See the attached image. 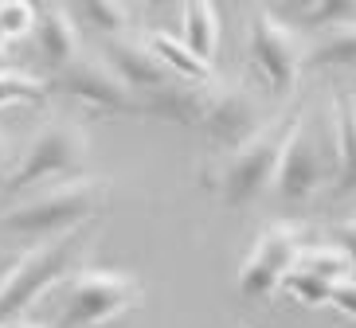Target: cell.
<instances>
[{"instance_id":"6da1fadb","label":"cell","mask_w":356,"mask_h":328,"mask_svg":"<svg viewBox=\"0 0 356 328\" xmlns=\"http://www.w3.org/2000/svg\"><path fill=\"white\" fill-rule=\"evenodd\" d=\"M102 203H106L102 176H79V180H63L32 196V200L8 207V212H0V231L16 234V239H43V234L59 239V234L79 231V223L95 219Z\"/></svg>"},{"instance_id":"ba28073f","label":"cell","mask_w":356,"mask_h":328,"mask_svg":"<svg viewBox=\"0 0 356 328\" xmlns=\"http://www.w3.org/2000/svg\"><path fill=\"white\" fill-rule=\"evenodd\" d=\"M305 250V227L293 219H274L254 239L251 254L239 266V293L251 301H266L274 289H282L286 274L298 270V258Z\"/></svg>"},{"instance_id":"d4e9b609","label":"cell","mask_w":356,"mask_h":328,"mask_svg":"<svg viewBox=\"0 0 356 328\" xmlns=\"http://www.w3.org/2000/svg\"><path fill=\"white\" fill-rule=\"evenodd\" d=\"M329 305H333L337 313H345V317L356 320V282H353V277H348V282H337L333 297H329Z\"/></svg>"},{"instance_id":"44dd1931","label":"cell","mask_w":356,"mask_h":328,"mask_svg":"<svg viewBox=\"0 0 356 328\" xmlns=\"http://www.w3.org/2000/svg\"><path fill=\"white\" fill-rule=\"evenodd\" d=\"M35 24H40V4H28V0H4L0 4V40L4 43L35 35Z\"/></svg>"},{"instance_id":"603a6c76","label":"cell","mask_w":356,"mask_h":328,"mask_svg":"<svg viewBox=\"0 0 356 328\" xmlns=\"http://www.w3.org/2000/svg\"><path fill=\"white\" fill-rule=\"evenodd\" d=\"M305 24L309 28H345L356 24V0H321V4H305Z\"/></svg>"},{"instance_id":"9a60e30c","label":"cell","mask_w":356,"mask_h":328,"mask_svg":"<svg viewBox=\"0 0 356 328\" xmlns=\"http://www.w3.org/2000/svg\"><path fill=\"white\" fill-rule=\"evenodd\" d=\"M329 114H333V126H337L333 200H348V196H356V94H341Z\"/></svg>"},{"instance_id":"4316f807","label":"cell","mask_w":356,"mask_h":328,"mask_svg":"<svg viewBox=\"0 0 356 328\" xmlns=\"http://www.w3.org/2000/svg\"><path fill=\"white\" fill-rule=\"evenodd\" d=\"M4 328H55V325H40V320H12V325H4Z\"/></svg>"},{"instance_id":"7402d4cb","label":"cell","mask_w":356,"mask_h":328,"mask_svg":"<svg viewBox=\"0 0 356 328\" xmlns=\"http://www.w3.org/2000/svg\"><path fill=\"white\" fill-rule=\"evenodd\" d=\"M83 8H86V20H90V28H98V32L110 35V40H122V35L129 32V4L90 0V4H83Z\"/></svg>"},{"instance_id":"3957f363","label":"cell","mask_w":356,"mask_h":328,"mask_svg":"<svg viewBox=\"0 0 356 328\" xmlns=\"http://www.w3.org/2000/svg\"><path fill=\"white\" fill-rule=\"evenodd\" d=\"M337 184V126L329 114V126H317L314 117L298 106L293 129L286 137L282 160H278V176H274V196L286 203L314 200L317 191Z\"/></svg>"},{"instance_id":"ac0fdd59","label":"cell","mask_w":356,"mask_h":328,"mask_svg":"<svg viewBox=\"0 0 356 328\" xmlns=\"http://www.w3.org/2000/svg\"><path fill=\"white\" fill-rule=\"evenodd\" d=\"M51 94H55V83H51V78H40V74L16 71V67H0V110H12V106H43Z\"/></svg>"},{"instance_id":"277c9868","label":"cell","mask_w":356,"mask_h":328,"mask_svg":"<svg viewBox=\"0 0 356 328\" xmlns=\"http://www.w3.org/2000/svg\"><path fill=\"white\" fill-rule=\"evenodd\" d=\"M83 254H86L83 231L47 239V243L32 246L28 254H20L16 270L0 282V328L12 325V320H28L32 305L55 286V282H63L74 266H79Z\"/></svg>"},{"instance_id":"5b68a950","label":"cell","mask_w":356,"mask_h":328,"mask_svg":"<svg viewBox=\"0 0 356 328\" xmlns=\"http://www.w3.org/2000/svg\"><path fill=\"white\" fill-rule=\"evenodd\" d=\"M141 301H145V289L134 274L90 266L67 282V301L59 309L55 328H102L141 309Z\"/></svg>"},{"instance_id":"cb8c5ba5","label":"cell","mask_w":356,"mask_h":328,"mask_svg":"<svg viewBox=\"0 0 356 328\" xmlns=\"http://www.w3.org/2000/svg\"><path fill=\"white\" fill-rule=\"evenodd\" d=\"M333 246L345 250V258L353 262V274H356V215H353V219H341L333 227Z\"/></svg>"},{"instance_id":"2e32d148","label":"cell","mask_w":356,"mask_h":328,"mask_svg":"<svg viewBox=\"0 0 356 328\" xmlns=\"http://www.w3.org/2000/svg\"><path fill=\"white\" fill-rule=\"evenodd\" d=\"M305 71H356V24L333 28L309 43Z\"/></svg>"},{"instance_id":"8fae6325","label":"cell","mask_w":356,"mask_h":328,"mask_svg":"<svg viewBox=\"0 0 356 328\" xmlns=\"http://www.w3.org/2000/svg\"><path fill=\"white\" fill-rule=\"evenodd\" d=\"M211 94H216V86L168 83V86H161V90H153V94H145V102H141L137 114L157 117V121H168V126L200 129V126H204V117H208Z\"/></svg>"},{"instance_id":"5bb4252c","label":"cell","mask_w":356,"mask_h":328,"mask_svg":"<svg viewBox=\"0 0 356 328\" xmlns=\"http://www.w3.org/2000/svg\"><path fill=\"white\" fill-rule=\"evenodd\" d=\"M141 40L149 43V51L157 55L161 63H165L168 74H177V83H192V86H211V78H216V67L204 63L196 51H192L184 40H177V35L161 32V28H149Z\"/></svg>"},{"instance_id":"9c48e42d","label":"cell","mask_w":356,"mask_h":328,"mask_svg":"<svg viewBox=\"0 0 356 328\" xmlns=\"http://www.w3.org/2000/svg\"><path fill=\"white\" fill-rule=\"evenodd\" d=\"M274 110L270 102L251 90V86H216V94H211V106H208V117H204V137L211 141L216 148H227L231 153H239L243 145H251L259 137L262 129L274 121Z\"/></svg>"},{"instance_id":"d6986e66","label":"cell","mask_w":356,"mask_h":328,"mask_svg":"<svg viewBox=\"0 0 356 328\" xmlns=\"http://www.w3.org/2000/svg\"><path fill=\"white\" fill-rule=\"evenodd\" d=\"M298 270H305V274H317L325 277V282H348V274H353V262L345 258V250L341 246H305L302 258H298Z\"/></svg>"},{"instance_id":"f1b7e54d","label":"cell","mask_w":356,"mask_h":328,"mask_svg":"<svg viewBox=\"0 0 356 328\" xmlns=\"http://www.w3.org/2000/svg\"><path fill=\"white\" fill-rule=\"evenodd\" d=\"M0 47H4V40H0Z\"/></svg>"},{"instance_id":"e0dca14e","label":"cell","mask_w":356,"mask_h":328,"mask_svg":"<svg viewBox=\"0 0 356 328\" xmlns=\"http://www.w3.org/2000/svg\"><path fill=\"white\" fill-rule=\"evenodd\" d=\"M184 43L204 63L216 67V55H220V12H216V4H208V0L184 4Z\"/></svg>"},{"instance_id":"52a82bcc","label":"cell","mask_w":356,"mask_h":328,"mask_svg":"<svg viewBox=\"0 0 356 328\" xmlns=\"http://www.w3.org/2000/svg\"><path fill=\"white\" fill-rule=\"evenodd\" d=\"M305 40L298 28L278 20L270 8H259L251 16V40H247V67L259 74L266 90L278 98H290L298 90V78L305 74Z\"/></svg>"},{"instance_id":"484cf974","label":"cell","mask_w":356,"mask_h":328,"mask_svg":"<svg viewBox=\"0 0 356 328\" xmlns=\"http://www.w3.org/2000/svg\"><path fill=\"white\" fill-rule=\"evenodd\" d=\"M16 262H20V258H4V254H0V282H4L12 270H16Z\"/></svg>"},{"instance_id":"30bf717a","label":"cell","mask_w":356,"mask_h":328,"mask_svg":"<svg viewBox=\"0 0 356 328\" xmlns=\"http://www.w3.org/2000/svg\"><path fill=\"white\" fill-rule=\"evenodd\" d=\"M51 83H55V94H63V98H71V102H79V106L95 110V114H106V117L137 114V110H141V102H137L134 90L118 78L110 59H102V55H95V51H83L63 74H55Z\"/></svg>"},{"instance_id":"8992f818","label":"cell","mask_w":356,"mask_h":328,"mask_svg":"<svg viewBox=\"0 0 356 328\" xmlns=\"http://www.w3.org/2000/svg\"><path fill=\"white\" fill-rule=\"evenodd\" d=\"M86 164H90V141H86L83 126H74L67 117H51V121L35 133L32 145H28L24 160L4 176V191H8V196H20V191L35 188V184H43V180H59V176L79 180Z\"/></svg>"},{"instance_id":"83f0119b","label":"cell","mask_w":356,"mask_h":328,"mask_svg":"<svg viewBox=\"0 0 356 328\" xmlns=\"http://www.w3.org/2000/svg\"><path fill=\"white\" fill-rule=\"evenodd\" d=\"M8 169V141H4V133H0V172Z\"/></svg>"},{"instance_id":"4fadbf2b","label":"cell","mask_w":356,"mask_h":328,"mask_svg":"<svg viewBox=\"0 0 356 328\" xmlns=\"http://www.w3.org/2000/svg\"><path fill=\"white\" fill-rule=\"evenodd\" d=\"M110 67L118 71V78H122L129 90H145V94H153V90L168 86L165 63L149 51L145 40H129V35L110 40Z\"/></svg>"},{"instance_id":"7a4b0ae2","label":"cell","mask_w":356,"mask_h":328,"mask_svg":"<svg viewBox=\"0 0 356 328\" xmlns=\"http://www.w3.org/2000/svg\"><path fill=\"white\" fill-rule=\"evenodd\" d=\"M293 117L298 106L278 114L270 126L262 129L251 145H243L239 153H231L220 164L216 176H208V188L220 196L223 207H235V212H247L274 188V176H278V160H282L286 137L293 129Z\"/></svg>"},{"instance_id":"7c38bea8","label":"cell","mask_w":356,"mask_h":328,"mask_svg":"<svg viewBox=\"0 0 356 328\" xmlns=\"http://www.w3.org/2000/svg\"><path fill=\"white\" fill-rule=\"evenodd\" d=\"M35 51H40L43 67L55 74H63L67 67L83 55L79 43V28H74L67 4H40V24H35Z\"/></svg>"},{"instance_id":"ffe728a7","label":"cell","mask_w":356,"mask_h":328,"mask_svg":"<svg viewBox=\"0 0 356 328\" xmlns=\"http://www.w3.org/2000/svg\"><path fill=\"white\" fill-rule=\"evenodd\" d=\"M282 293L290 297V301H298V305H305V309H321V305H329V297H333V282H325V277H317V274H305V270H293V274H286Z\"/></svg>"}]
</instances>
